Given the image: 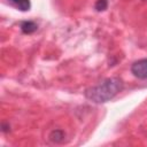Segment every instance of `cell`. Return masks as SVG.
Wrapping results in <instances>:
<instances>
[{
  "mask_svg": "<svg viewBox=\"0 0 147 147\" xmlns=\"http://www.w3.org/2000/svg\"><path fill=\"white\" fill-rule=\"evenodd\" d=\"M9 5L15 7L16 9L21 11H28L31 8V2L30 0H7Z\"/></svg>",
  "mask_w": 147,
  "mask_h": 147,
  "instance_id": "obj_3",
  "label": "cell"
},
{
  "mask_svg": "<svg viewBox=\"0 0 147 147\" xmlns=\"http://www.w3.org/2000/svg\"><path fill=\"white\" fill-rule=\"evenodd\" d=\"M132 75L138 79H147V59H140L131 65Z\"/></svg>",
  "mask_w": 147,
  "mask_h": 147,
  "instance_id": "obj_2",
  "label": "cell"
},
{
  "mask_svg": "<svg viewBox=\"0 0 147 147\" xmlns=\"http://www.w3.org/2000/svg\"><path fill=\"white\" fill-rule=\"evenodd\" d=\"M37 29H38V25L33 21H24L21 23V30L25 34H31V33L36 32Z\"/></svg>",
  "mask_w": 147,
  "mask_h": 147,
  "instance_id": "obj_4",
  "label": "cell"
},
{
  "mask_svg": "<svg viewBox=\"0 0 147 147\" xmlns=\"http://www.w3.org/2000/svg\"><path fill=\"white\" fill-rule=\"evenodd\" d=\"M9 130H10V125L6 124V123H2V132H8Z\"/></svg>",
  "mask_w": 147,
  "mask_h": 147,
  "instance_id": "obj_7",
  "label": "cell"
},
{
  "mask_svg": "<svg viewBox=\"0 0 147 147\" xmlns=\"http://www.w3.org/2000/svg\"><path fill=\"white\" fill-rule=\"evenodd\" d=\"M108 7V1L107 0H96L95 5H94V8L96 11H103L106 10Z\"/></svg>",
  "mask_w": 147,
  "mask_h": 147,
  "instance_id": "obj_6",
  "label": "cell"
},
{
  "mask_svg": "<svg viewBox=\"0 0 147 147\" xmlns=\"http://www.w3.org/2000/svg\"><path fill=\"white\" fill-rule=\"evenodd\" d=\"M124 83L118 77H110L103 79L100 84L91 86L85 90V98L94 103H105L115 98L122 90Z\"/></svg>",
  "mask_w": 147,
  "mask_h": 147,
  "instance_id": "obj_1",
  "label": "cell"
},
{
  "mask_svg": "<svg viewBox=\"0 0 147 147\" xmlns=\"http://www.w3.org/2000/svg\"><path fill=\"white\" fill-rule=\"evenodd\" d=\"M64 137H65V133L62 130H54L49 134V140L53 141V142H55V144H59V142H62L63 141Z\"/></svg>",
  "mask_w": 147,
  "mask_h": 147,
  "instance_id": "obj_5",
  "label": "cell"
}]
</instances>
